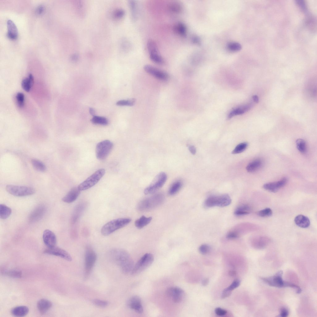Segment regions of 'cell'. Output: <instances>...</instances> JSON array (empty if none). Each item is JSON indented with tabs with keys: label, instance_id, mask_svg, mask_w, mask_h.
<instances>
[{
	"label": "cell",
	"instance_id": "cell-1",
	"mask_svg": "<svg viewBox=\"0 0 317 317\" xmlns=\"http://www.w3.org/2000/svg\"><path fill=\"white\" fill-rule=\"evenodd\" d=\"M111 260L121 268L125 273L131 272L134 266V262L128 253L124 250L115 249L109 253Z\"/></svg>",
	"mask_w": 317,
	"mask_h": 317
},
{
	"label": "cell",
	"instance_id": "cell-2",
	"mask_svg": "<svg viewBox=\"0 0 317 317\" xmlns=\"http://www.w3.org/2000/svg\"><path fill=\"white\" fill-rule=\"evenodd\" d=\"M164 200V197L163 194H154L141 201L138 204V209L141 211H150L160 205Z\"/></svg>",
	"mask_w": 317,
	"mask_h": 317
},
{
	"label": "cell",
	"instance_id": "cell-3",
	"mask_svg": "<svg viewBox=\"0 0 317 317\" xmlns=\"http://www.w3.org/2000/svg\"><path fill=\"white\" fill-rule=\"evenodd\" d=\"M131 221V219L127 218H118L111 220L102 227L101 233L104 236H107L126 226Z\"/></svg>",
	"mask_w": 317,
	"mask_h": 317
},
{
	"label": "cell",
	"instance_id": "cell-4",
	"mask_svg": "<svg viewBox=\"0 0 317 317\" xmlns=\"http://www.w3.org/2000/svg\"><path fill=\"white\" fill-rule=\"evenodd\" d=\"M105 173L104 169H100L80 184L77 187L81 191L87 190L97 184L103 176Z\"/></svg>",
	"mask_w": 317,
	"mask_h": 317
},
{
	"label": "cell",
	"instance_id": "cell-5",
	"mask_svg": "<svg viewBox=\"0 0 317 317\" xmlns=\"http://www.w3.org/2000/svg\"><path fill=\"white\" fill-rule=\"evenodd\" d=\"M154 257L153 254L147 253L144 254L134 265L131 271L132 274H138L149 267L153 263Z\"/></svg>",
	"mask_w": 317,
	"mask_h": 317
},
{
	"label": "cell",
	"instance_id": "cell-6",
	"mask_svg": "<svg viewBox=\"0 0 317 317\" xmlns=\"http://www.w3.org/2000/svg\"><path fill=\"white\" fill-rule=\"evenodd\" d=\"M231 202L229 196L227 194H224L219 196H210L205 201V204L207 207H225L230 205Z\"/></svg>",
	"mask_w": 317,
	"mask_h": 317
},
{
	"label": "cell",
	"instance_id": "cell-7",
	"mask_svg": "<svg viewBox=\"0 0 317 317\" xmlns=\"http://www.w3.org/2000/svg\"><path fill=\"white\" fill-rule=\"evenodd\" d=\"M7 191L10 194L17 197H24L34 194L35 190L32 187L25 186L9 185L6 186Z\"/></svg>",
	"mask_w": 317,
	"mask_h": 317
},
{
	"label": "cell",
	"instance_id": "cell-8",
	"mask_svg": "<svg viewBox=\"0 0 317 317\" xmlns=\"http://www.w3.org/2000/svg\"><path fill=\"white\" fill-rule=\"evenodd\" d=\"M167 179L166 174L162 172L158 173L151 184L144 190L145 194H152L160 189L166 182Z\"/></svg>",
	"mask_w": 317,
	"mask_h": 317
},
{
	"label": "cell",
	"instance_id": "cell-9",
	"mask_svg": "<svg viewBox=\"0 0 317 317\" xmlns=\"http://www.w3.org/2000/svg\"><path fill=\"white\" fill-rule=\"evenodd\" d=\"M113 144L111 141L106 140L98 143L96 147L97 158L99 160L105 159L112 150Z\"/></svg>",
	"mask_w": 317,
	"mask_h": 317
},
{
	"label": "cell",
	"instance_id": "cell-10",
	"mask_svg": "<svg viewBox=\"0 0 317 317\" xmlns=\"http://www.w3.org/2000/svg\"><path fill=\"white\" fill-rule=\"evenodd\" d=\"M283 271H280L274 276L267 278H262L264 282L271 286L278 288L290 287L293 288L294 284L285 282L283 280Z\"/></svg>",
	"mask_w": 317,
	"mask_h": 317
},
{
	"label": "cell",
	"instance_id": "cell-11",
	"mask_svg": "<svg viewBox=\"0 0 317 317\" xmlns=\"http://www.w3.org/2000/svg\"><path fill=\"white\" fill-rule=\"evenodd\" d=\"M146 46L151 61L158 64H163L165 62L164 60L159 53L156 42L152 39H149L147 42Z\"/></svg>",
	"mask_w": 317,
	"mask_h": 317
},
{
	"label": "cell",
	"instance_id": "cell-12",
	"mask_svg": "<svg viewBox=\"0 0 317 317\" xmlns=\"http://www.w3.org/2000/svg\"><path fill=\"white\" fill-rule=\"evenodd\" d=\"M96 259L97 255L95 251L90 247H87L85 253V270L86 276L90 274Z\"/></svg>",
	"mask_w": 317,
	"mask_h": 317
},
{
	"label": "cell",
	"instance_id": "cell-13",
	"mask_svg": "<svg viewBox=\"0 0 317 317\" xmlns=\"http://www.w3.org/2000/svg\"><path fill=\"white\" fill-rule=\"evenodd\" d=\"M167 296L175 303H180L183 300L185 297L184 291L181 288L176 286L168 288L166 291Z\"/></svg>",
	"mask_w": 317,
	"mask_h": 317
},
{
	"label": "cell",
	"instance_id": "cell-14",
	"mask_svg": "<svg viewBox=\"0 0 317 317\" xmlns=\"http://www.w3.org/2000/svg\"><path fill=\"white\" fill-rule=\"evenodd\" d=\"M144 69L148 73L160 80L166 81L169 78V75L166 72L152 65H146Z\"/></svg>",
	"mask_w": 317,
	"mask_h": 317
},
{
	"label": "cell",
	"instance_id": "cell-15",
	"mask_svg": "<svg viewBox=\"0 0 317 317\" xmlns=\"http://www.w3.org/2000/svg\"><path fill=\"white\" fill-rule=\"evenodd\" d=\"M44 252L46 254L60 257L68 261H71L72 259L71 256L67 251L55 246L48 248L44 250Z\"/></svg>",
	"mask_w": 317,
	"mask_h": 317
},
{
	"label": "cell",
	"instance_id": "cell-16",
	"mask_svg": "<svg viewBox=\"0 0 317 317\" xmlns=\"http://www.w3.org/2000/svg\"><path fill=\"white\" fill-rule=\"evenodd\" d=\"M46 207L43 205H40L31 212L29 217L30 222L34 223L39 221L44 216L46 211Z\"/></svg>",
	"mask_w": 317,
	"mask_h": 317
},
{
	"label": "cell",
	"instance_id": "cell-17",
	"mask_svg": "<svg viewBox=\"0 0 317 317\" xmlns=\"http://www.w3.org/2000/svg\"><path fill=\"white\" fill-rule=\"evenodd\" d=\"M128 306L138 314H141L143 308L141 298L138 296H133L131 297L127 302Z\"/></svg>",
	"mask_w": 317,
	"mask_h": 317
},
{
	"label": "cell",
	"instance_id": "cell-18",
	"mask_svg": "<svg viewBox=\"0 0 317 317\" xmlns=\"http://www.w3.org/2000/svg\"><path fill=\"white\" fill-rule=\"evenodd\" d=\"M287 181V178L284 177L276 182L266 183L263 185V187L266 190L275 193L284 187L286 184Z\"/></svg>",
	"mask_w": 317,
	"mask_h": 317
},
{
	"label": "cell",
	"instance_id": "cell-19",
	"mask_svg": "<svg viewBox=\"0 0 317 317\" xmlns=\"http://www.w3.org/2000/svg\"><path fill=\"white\" fill-rule=\"evenodd\" d=\"M42 237L44 244L48 248L55 246L57 238L55 234L52 231L48 229L45 230L43 232Z\"/></svg>",
	"mask_w": 317,
	"mask_h": 317
},
{
	"label": "cell",
	"instance_id": "cell-20",
	"mask_svg": "<svg viewBox=\"0 0 317 317\" xmlns=\"http://www.w3.org/2000/svg\"><path fill=\"white\" fill-rule=\"evenodd\" d=\"M87 206L86 202H82L76 206L71 217V222L72 223H75L78 220L85 211Z\"/></svg>",
	"mask_w": 317,
	"mask_h": 317
},
{
	"label": "cell",
	"instance_id": "cell-21",
	"mask_svg": "<svg viewBox=\"0 0 317 317\" xmlns=\"http://www.w3.org/2000/svg\"><path fill=\"white\" fill-rule=\"evenodd\" d=\"M80 191L78 187H74L71 189L62 198L64 202L70 203L75 201L78 198L80 193Z\"/></svg>",
	"mask_w": 317,
	"mask_h": 317
},
{
	"label": "cell",
	"instance_id": "cell-22",
	"mask_svg": "<svg viewBox=\"0 0 317 317\" xmlns=\"http://www.w3.org/2000/svg\"><path fill=\"white\" fill-rule=\"evenodd\" d=\"M52 303L50 300L43 298L37 302V308L39 312L42 315L46 313L51 307Z\"/></svg>",
	"mask_w": 317,
	"mask_h": 317
},
{
	"label": "cell",
	"instance_id": "cell-23",
	"mask_svg": "<svg viewBox=\"0 0 317 317\" xmlns=\"http://www.w3.org/2000/svg\"><path fill=\"white\" fill-rule=\"evenodd\" d=\"M7 36L12 39H15L18 36V30L15 24L11 20H8L7 22Z\"/></svg>",
	"mask_w": 317,
	"mask_h": 317
},
{
	"label": "cell",
	"instance_id": "cell-24",
	"mask_svg": "<svg viewBox=\"0 0 317 317\" xmlns=\"http://www.w3.org/2000/svg\"><path fill=\"white\" fill-rule=\"evenodd\" d=\"M252 104H249L236 108L232 110L228 115V118L230 119L233 116L242 114L250 110L252 107Z\"/></svg>",
	"mask_w": 317,
	"mask_h": 317
},
{
	"label": "cell",
	"instance_id": "cell-25",
	"mask_svg": "<svg viewBox=\"0 0 317 317\" xmlns=\"http://www.w3.org/2000/svg\"><path fill=\"white\" fill-rule=\"evenodd\" d=\"M294 222L297 226L304 228L308 227L310 224L309 219L307 217L302 215L296 216L294 219Z\"/></svg>",
	"mask_w": 317,
	"mask_h": 317
},
{
	"label": "cell",
	"instance_id": "cell-26",
	"mask_svg": "<svg viewBox=\"0 0 317 317\" xmlns=\"http://www.w3.org/2000/svg\"><path fill=\"white\" fill-rule=\"evenodd\" d=\"M29 312L28 307L24 306H19L12 308L11 310L12 315L17 317H23L26 315Z\"/></svg>",
	"mask_w": 317,
	"mask_h": 317
},
{
	"label": "cell",
	"instance_id": "cell-27",
	"mask_svg": "<svg viewBox=\"0 0 317 317\" xmlns=\"http://www.w3.org/2000/svg\"><path fill=\"white\" fill-rule=\"evenodd\" d=\"M167 8L169 11L174 14H179L183 10L182 4L177 1H172L169 3Z\"/></svg>",
	"mask_w": 317,
	"mask_h": 317
},
{
	"label": "cell",
	"instance_id": "cell-28",
	"mask_svg": "<svg viewBox=\"0 0 317 317\" xmlns=\"http://www.w3.org/2000/svg\"><path fill=\"white\" fill-rule=\"evenodd\" d=\"M173 30L176 34L182 37L186 36L187 33V28L185 24L181 22H178L176 23L173 27Z\"/></svg>",
	"mask_w": 317,
	"mask_h": 317
},
{
	"label": "cell",
	"instance_id": "cell-29",
	"mask_svg": "<svg viewBox=\"0 0 317 317\" xmlns=\"http://www.w3.org/2000/svg\"><path fill=\"white\" fill-rule=\"evenodd\" d=\"M262 162L260 159H256L249 163L246 167L249 172H253L259 169L262 165Z\"/></svg>",
	"mask_w": 317,
	"mask_h": 317
},
{
	"label": "cell",
	"instance_id": "cell-30",
	"mask_svg": "<svg viewBox=\"0 0 317 317\" xmlns=\"http://www.w3.org/2000/svg\"><path fill=\"white\" fill-rule=\"evenodd\" d=\"M33 83V77L31 74H30L28 77L22 80L21 85L22 88L25 91L28 92L30 90Z\"/></svg>",
	"mask_w": 317,
	"mask_h": 317
},
{
	"label": "cell",
	"instance_id": "cell-31",
	"mask_svg": "<svg viewBox=\"0 0 317 317\" xmlns=\"http://www.w3.org/2000/svg\"><path fill=\"white\" fill-rule=\"evenodd\" d=\"M152 219L151 217H146L143 215L135 221V226L138 228H142L149 224Z\"/></svg>",
	"mask_w": 317,
	"mask_h": 317
},
{
	"label": "cell",
	"instance_id": "cell-32",
	"mask_svg": "<svg viewBox=\"0 0 317 317\" xmlns=\"http://www.w3.org/2000/svg\"><path fill=\"white\" fill-rule=\"evenodd\" d=\"M128 5L130 11L131 19L134 21L137 19V3L135 1L131 0L128 1Z\"/></svg>",
	"mask_w": 317,
	"mask_h": 317
},
{
	"label": "cell",
	"instance_id": "cell-33",
	"mask_svg": "<svg viewBox=\"0 0 317 317\" xmlns=\"http://www.w3.org/2000/svg\"><path fill=\"white\" fill-rule=\"evenodd\" d=\"M182 183L180 180L174 182L169 189V194L170 195H173L177 193L182 188Z\"/></svg>",
	"mask_w": 317,
	"mask_h": 317
},
{
	"label": "cell",
	"instance_id": "cell-34",
	"mask_svg": "<svg viewBox=\"0 0 317 317\" xmlns=\"http://www.w3.org/2000/svg\"><path fill=\"white\" fill-rule=\"evenodd\" d=\"M11 209L9 207L3 204L0 205V218L2 219H6L11 214Z\"/></svg>",
	"mask_w": 317,
	"mask_h": 317
},
{
	"label": "cell",
	"instance_id": "cell-35",
	"mask_svg": "<svg viewBox=\"0 0 317 317\" xmlns=\"http://www.w3.org/2000/svg\"><path fill=\"white\" fill-rule=\"evenodd\" d=\"M31 163L33 168L37 171L43 172H45L46 169L45 164L38 159L35 158L32 159Z\"/></svg>",
	"mask_w": 317,
	"mask_h": 317
},
{
	"label": "cell",
	"instance_id": "cell-36",
	"mask_svg": "<svg viewBox=\"0 0 317 317\" xmlns=\"http://www.w3.org/2000/svg\"><path fill=\"white\" fill-rule=\"evenodd\" d=\"M75 6L78 14L80 17H83L85 14L86 7L83 1L77 0L75 2Z\"/></svg>",
	"mask_w": 317,
	"mask_h": 317
},
{
	"label": "cell",
	"instance_id": "cell-37",
	"mask_svg": "<svg viewBox=\"0 0 317 317\" xmlns=\"http://www.w3.org/2000/svg\"><path fill=\"white\" fill-rule=\"evenodd\" d=\"M250 210V207L246 205H242L238 207L234 212L235 215H243L249 214Z\"/></svg>",
	"mask_w": 317,
	"mask_h": 317
},
{
	"label": "cell",
	"instance_id": "cell-38",
	"mask_svg": "<svg viewBox=\"0 0 317 317\" xmlns=\"http://www.w3.org/2000/svg\"><path fill=\"white\" fill-rule=\"evenodd\" d=\"M2 273L5 276L12 278H20L22 276L21 271L18 270H4L2 271Z\"/></svg>",
	"mask_w": 317,
	"mask_h": 317
},
{
	"label": "cell",
	"instance_id": "cell-39",
	"mask_svg": "<svg viewBox=\"0 0 317 317\" xmlns=\"http://www.w3.org/2000/svg\"><path fill=\"white\" fill-rule=\"evenodd\" d=\"M91 121L93 124H95L106 125L108 124V119L105 117L101 116H94Z\"/></svg>",
	"mask_w": 317,
	"mask_h": 317
},
{
	"label": "cell",
	"instance_id": "cell-40",
	"mask_svg": "<svg viewBox=\"0 0 317 317\" xmlns=\"http://www.w3.org/2000/svg\"><path fill=\"white\" fill-rule=\"evenodd\" d=\"M296 143L298 150L302 153H305L306 150V147L305 141L303 139H298L297 140Z\"/></svg>",
	"mask_w": 317,
	"mask_h": 317
},
{
	"label": "cell",
	"instance_id": "cell-41",
	"mask_svg": "<svg viewBox=\"0 0 317 317\" xmlns=\"http://www.w3.org/2000/svg\"><path fill=\"white\" fill-rule=\"evenodd\" d=\"M248 144L246 142H242L238 144L232 152V154L240 153L244 151L247 148Z\"/></svg>",
	"mask_w": 317,
	"mask_h": 317
},
{
	"label": "cell",
	"instance_id": "cell-42",
	"mask_svg": "<svg viewBox=\"0 0 317 317\" xmlns=\"http://www.w3.org/2000/svg\"><path fill=\"white\" fill-rule=\"evenodd\" d=\"M135 102V100L134 98L128 100H121L118 101L116 104L119 106H133Z\"/></svg>",
	"mask_w": 317,
	"mask_h": 317
},
{
	"label": "cell",
	"instance_id": "cell-43",
	"mask_svg": "<svg viewBox=\"0 0 317 317\" xmlns=\"http://www.w3.org/2000/svg\"><path fill=\"white\" fill-rule=\"evenodd\" d=\"M124 10L121 8L115 10L112 14L113 18L115 20H119L122 19L125 15Z\"/></svg>",
	"mask_w": 317,
	"mask_h": 317
},
{
	"label": "cell",
	"instance_id": "cell-44",
	"mask_svg": "<svg viewBox=\"0 0 317 317\" xmlns=\"http://www.w3.org/2000/svg\"><path fill=\"white\" fill-rule=\"evenodd\" d=\"M16 103L18 106L20 108L23 107L24 105V96L21 93H18L16 96Z\"/></svg>",
	"mask_w": 317,
	"mask_h": 317
},
{
	"label": "cell",
	"instance_id": "cell-45",
	"mask_svg": "<svg viewBox=\"0 0 317 317\" xmlns=\"http://www.w3.org/2000/svg\"><path fill=\"white\" fill-rule=\"evenodd\" d=\"M257 215L261 217H267L271 216L272 214V211L270 208H266L261 210L257 212Z\"/></svg>",
	"mask_w": 317,
	"mask_h": 317
},
{
	"label": "cell",
	"instance_id": "cell-46",
	"mask_svg": "<svg viewBox=\"0 0 317 317\" xmlns=\"http://www.w3.org/2000/svg\"><path fill=\"white\" fill-rule=\"evenodd\" d=\"M228 49L232 51H236L240 50L241 46L239 43L235 42L229 43L228 45Z\"/></svg>",
	"mask_w": 317,
	"mask_h": 317
},
{
	"label": "cell",
	"instance_id": "cell-47",
	"mask_svg": "<svg viewBox=\"0 0 317 317\" xmlns=\"http://www.w3.org/2000/svg\"><path fill=\"white\" fill-rule=\"evenodd\" d=\"M92 302L96 306L101 307H106L108 304V302L106 301L98 299L93 300Z\"/></svg>",
	"mask_w": 317,
	"mask_h": 317
},
{
	"label": "cell",
	"instance_id": "cell-48",
	"mask_svg": "<svg viewBox=\"0 0 317 317\" xmlns=\"http://www.w3.org/2000/svg\"><path fill=\"white\" fill-rule=\"evenodd\" d=\"M210 250L209 246L206 244L201 245L199 248V252L202 254L205 255L208 253Z\"/></svg>",
	"mask_w": 317,
	"mask_h": 317
},
{
	"label": "cell",
	"instance_id": "cell-49",
	"mask_svg": "<svg viewBox=\"0 0 317 317\" xmlns=\"http://www.w3.org/2000/svg\"><path fill=\"white\" fill-rule=\"evenodd\" d=\"M120 45L121 49L124 51H126L129 48L130 44L126 39H123L121 41Z\"/></svg>",
	"mask_w": 317,
	"mask_h": 317
},
{
	"label": "cell",
	"instance_id": "cell-50",
	"mask_svg": "<svg viewBox=\"0 0 317 317\" xmlns=\"http://www.w3.org/2000/svg\"><path fill=\"white\" fill-rule=\"evenodd\" d=\"M241 284V281L239 279H236L234 280L232 284L227 288L231 291L238 287Z\"/></svg>",
	"mask_w": 317,
	"mask_h": 317
},
{
	"label": "cell",
	"instance_id": "cell-51",
	"mask_svg": "<svg viewBox=\"0 0 317 317\" xmlns=\"http://www.w3.org/2000/svg\"><path fill=\"white\" fill-rule=\"evenodd\" d=\"M215 312L216 315L219 316H224L226 314V310L220 307H217L215 310Z\"/></svg>",
	"mask_w": 317,
	"mask_h": 317
},
{
	"label": "cell",
	"instance_id": "cell-52",
	"mask_svg": "<svg viewBox=\"0 0 317 317\" xmlns=\"http://www.w3.org/2000/svg\"><path fill=\"white\" fill-rule=\"evenodd\" d=\"M232 291L227 288L225 289L222 292L221 297L222 299L228 297L232 293Z\"/></svg>",
	"mask_w": 317,
	"mask_h": 317
},
{
	"label": "cell",
	"instance_id": "cell-53",
	"mask_svg": "<svg viewBox=\"0 0 317 317\" xmlns=\"http://www.w3.org/2000/svg\"><path fill=\"white\" fill-rule=\"evenodd\" d=\"M297 3L303 11H306L307 10L306 5L303 1L297 0Z\"/></svg>",
	"mask_w": 317,
	"mask_h": 317
},
{
	"label": "cell",
	"instance_id": "cell-54",
	"mask_svg": "<svg viewBox=\"0 0 317 317\" xmlns=\"http://www.w3.org/2000/svg\"><path fill=\"white\" fill-rule=\"evenodd\" d=\"M238 236V234L237 232H232L227 234V238L228 239H233L237 238Z\"/></svg>",
	"mask_w": 317,
	"mask_h": 317
},
{
	"label": "cell",
	"instance_id": "cell-55",
	"mask_svg": "<svg viewBox=\"0 0 317 317\" xmlns=\"http://www.w3.org/2000/svg\"><path fill=\"white\" fill-rule=\"evenodd\" d=\"M289 311L287 309L283 308L281 309L280 310V315L282 317H286L288 316Z\"/></svg>",
	"mask_w": 317,
	"mask_h": 317
},
{
	"label": "cell",
	"instance_id": "cell-56",
	"mask_svg": "<svg viewBox=\"0 0 317 317\" xmlns=\"http://www.w3.org/2000/svg\"><path fill=\"white\" fill-rule=\"evenodd\" d=\"M44 9V6L42 5H40L37 8L36 12L38 14H41L43 12Z\"/></svg>",
	"mask_w": 317,
	"mask_h": 317
},
{
	"label": "cell",
	"instance_id": "cell-57",
	"mask_svg": "<svg viewBox=\"0 0 317 317\" xmlns=\"http://www.w3.org/2000/svg\"><path fill=\"white\" fill-rule=\"evenodd\" d=\"M189 150L190 153L193 154H195L196 153V149L193 145H190L189 147Z\"/></svg>",
	"mask_w": 317,
	"mask_h": 317
},
{
	"label": "cell",
	"instance_id": "cell-58",
	"mask_svg": "<svg viewBox=\"0 0 317 317\" xmlns=\"http://www.w3.org/2000/svg\"><path fill=\"white\" fill-rule=\"evenodd\" d=\"M79 57L78 55L76 54H73L71 57V59L74 61H77Z\"/></svg>",
	"mask_w": 317,
	"mask_h": 317
},
{
	"label": "cell",
	"instance_id": "cell-59",
	"mask_svg": "<svg viewBox=\"0 0 317 317\" xmlns=\"http://www.w3.org/2000/svg\"><path fill=\"white\" fill-rule=\"evenodd\" d=\"M209 282V279L208 278H205L203 280L202 282V284L204 286H206L208 284Z\"/></svg>",
	"mask_w": 317,
	"mask_h": 317
},
{
	"label": "cell",
	"instance_id": "cell-60",
	"mask_svg": "<svg viewBox=\"0 0 317 317\" xmlns=\"http://www.w3.org/2000/svg\"><path fill=\"white\" fill-rule=\"evenodd\" d=\"M253 99L254 102L258 103L259 101L258 97L256 95H254L253 96Z\"/></svg>",
	"mask_w": 317,
	"mask_h": 317
},
{
	"label": "cell",
	"instance_id": "cell-61",
	"mask_svg": "<svg viewBox=\"0 0 317 317\" xmlns=\"http://www.w3.org/2000/svg\"><path fill=\"white\" fill-rule=\"evenodd\" d=\"M89 111L90 114L93 116H94L95 114V111L94 109L92 108H90L89 110Z\"/></svg>",
	"mask_w": 317,
	"mask_h": 317
},
{
	"label": "cell",
	"instance_id": "cell-62",
	"mask_svg": "<svg viewBox=\"0 0 317 317\" xmlns=\"http://www.w3.org/2000/svg\"><path fill=\"white\" fill-rule=\"evenodd\" d=\"M228 274L230 276H233L236 275V272L234 271H230L228 272Z\"/></svg>",
	"mask_w": 317,
	"mask_h": 317
}]
</instances>
